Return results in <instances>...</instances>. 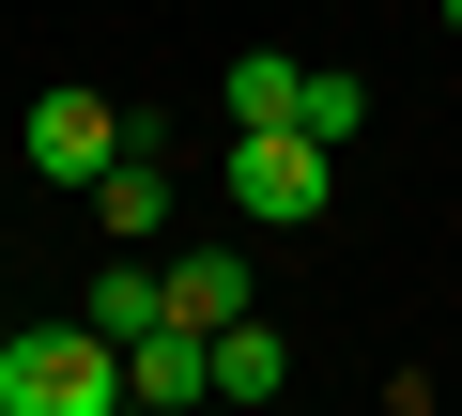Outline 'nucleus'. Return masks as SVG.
I'll list each match as a JSON object with an SVG mask.
<instances>
[{
	"instance_id": "f257e3e1",
	"label": "nucleus",
	"mask_w": 462,
	"mask_h": 416,
	"mask_svg": "<svg viewBox=\"0 0 462 416\" xmlns=\"http://www.w3.org/2000/svg\"><path fill=\"white\" fill-rule=\"evenodd\" d=\"M216 185H231V217H247V232H324V200H339V139H309V124H231Z\"/></svg>"
},
{
	"instance_id": "f03ea898",
	"label": "nucleus",
	"mask_w": 462,
	"mask_h": 416,
	"mask_svg": "<svg viewBox=\"0 0 462 416\" xmlns=\"http://www.w3.org/2000/svg\"><path fill=\"white\" fill-rule=\"evenodd\" d=\"M0 416H124V339L108 324H16L0 339Z\"/></svg>"
},
{
	"instance_id": "7ed1b4c3",
	"label": "nucleus",
	"mask_w": 462,
	"mask_h": 416,
	"mask_svg": "<svg viewBox=\"0 0 462 416\" xmlns=\"http://www.w3.org/2000/svg\"><path fill=\"white\" fill-rule=\"evenodd\" d=\"M124 139H139V124H124L108 93H32V124H16V154H32L47 185H93V170H108Z\"/></svg>"
},
{
	"instance_id": "20e7f679",
	"label": "nucleus",
	"mask_w": 462,
	"mask_h": 416,
	"mask_svg": "<svg viewBox=\"0 0 462 416\" xmlns=\"http://www.w3.org/2000/svg\"><path fill=\"white\" fill-rule=\"evenodd\" d=\"M124 401H139V416L216 401V324H185V309H170V324H139V339H124Z\"/></svg>"
},
{
	"instance_id": "39448f33",
	"label": "nucleus",
	"mask_w": 462,
	"mask_h": 416,
	"mask_svg": "<svg viewBox=\"0 0 462 416\" xmlns=\"http://www.w3.org/2000/svg\"><path fill=\"white\" fill-rule=\"evenodd\" d=\"M78 200H93V232H108V247H154V232H170V154H154V139H124Z\"/></svg>"
},
{
	"instance_id": "423d86ee",
	"label": "nucleus",
	"mask_w": 462,
	"mask_h": 416,
	"mask_svg": "<svg viewBox=\"0 0 462 416\" xmlns=\"http://www.w3.org/2000/svg\"><path fill=\"white\" fill-rule=\"evenodd\" d=\"M216 108H231V124H293V108H309V62H293V47H231Z\"/></svg>"
},
{
	"instance_id": "0eeeda50",
	"label": "nucleus",
	"mask_w": 462,
	"mask_h": 416,
	"mask_svg": "<svg viewBox=\"0 0 462 416\" xmlns=\"http://www.w3.org/2000/svg\"><path fill=\"white\" fill-rule=\"evenodd\" d=\"M170 309H185V324H247V309H263L247 247H185V263H170Z\"/></svg>"
},
{
	"instance_id": "6e6552de",
	"label": "nucleus",
	"mask_w": 462,
	"mask_h": 416,
	"mask_svg": "<svg viewBox=\"0 0 462 416\" xmlns=\"http://www.w3.org/2000/svg\"><path fill=\"white\" fill-rule=\"evenodd\" d=\"M278 385H293V339H278L263 309H247V324H216V401H278Z\"/></svg>"
},
{
	"instance_id": "1a4fd4ad",
	"label": "nucleus",
	"mask_w": 462,
	"mask_h": 416,
	"mask_svg": "<svg viewBox=\"0 0 462 416\" xmlns=\"http://www.w3.org/2000/svg\"><path fill=\"white\" fill-rule=\"evenodd\" d=\"M93 324H108V339H139V324H170V263H139V247H124V263L93 278Z\"/></svg>"
},
{
	"instance_id": "9d476101",
	"label": "nucleus",
	"mask_w": 462,
	"mask_h": 416,
	"mask_svg": "<svg viewBox=\"0 0 462 416\" xmlns=\"http://www.w3.org/2000/svg\"><path fill=\"white\" fill-rule=\"evenodd\" d=\"M293 124H309V139H355V124H370V78H355V62H309V108H293Z\"/></svg>"
},
{
	"instance_id": "9b49d317",
	"label": "nucleus",
	"mask_w": 462,
	"mask_h": 416,
	"mask_svg": "<svg viewBox=\"0 0 462 416\" xmlns=\"http://www.w3.org/2000/svg\"><path fill=\"white\" fill-rule=\"evenodd\" d=\"M431 16H447V32H462V0H431Z\"/></svg>"
}]
</instances>
